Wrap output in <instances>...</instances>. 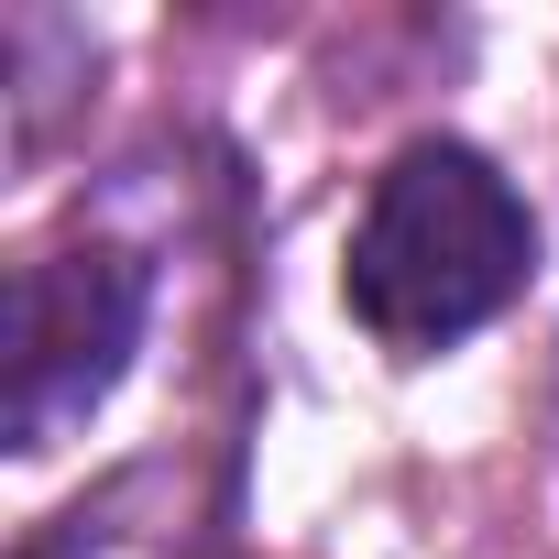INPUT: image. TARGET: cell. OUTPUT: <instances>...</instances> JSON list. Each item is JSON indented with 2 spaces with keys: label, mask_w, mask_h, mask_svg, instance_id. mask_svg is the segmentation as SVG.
Segmentation results:
<instances>
[{
  "label": "cell",
  "mask_w": 559,
  "mask_h": 559,
  "mask_svg": "<svg viewBox=\"0 0 559 559\" xmlns=\"http://www.w3.org/2000/svg\"><path fill=\"white\" fill-rule=\"evenodd\" d=\"M526 274H537L526 198L472 143H406L362 198L341 286L384 352H450L526 297Z\"/></svg>",
  "instance_id": "6da1fadb"
},
{
  "label": "cell",
  "mask_w": 559,
  "mask_h": 559,
  "mask_svg": "<svg viewBox=\"0 0 559 559\" xmlns=\"http://www.w3.org/2000/svg\"><path fill=\"white\" fill-rule=\"evenodd\" d=\"M143 263L121 241H56L12 274V330H0V428L12 450H56L110 406L143 341Z\"/></svg>",
  "instance_id": "7a4b0ae2"
},
{
  "label": "cell",
  "mask_w": 559,
  "mask_h": 559,
  "mask_svg": "<svg viewBox=\"0 0 559 559\" xmlns=\"http://www.w3.org/2000/svg\"><path fill=\"white\" fill-rule=\"evenodd\" d=\"M121 515H132V483L99 493V504H78V515H56V537H34L23 559H143V537H132Z\"/></svg>",
  "instance_id": "3957f363"
}]
</instances>
